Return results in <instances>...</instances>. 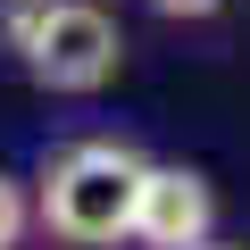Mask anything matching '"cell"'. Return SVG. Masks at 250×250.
I'll list each match as a JSON object with an SVG mask.
<instances>
[{
    "instance_id": "5",
    "label": "cell",
    "mask_w": 250,
    "mask_h": 250,
    "mask_svg": "<svg viewBox=\"0 0 250 250\" xmlns=\"http://www.w3.org/2000/svg\"><path fill=\"white\" fill-rule=\"evenodd\" d=\"M142 9H159L167 25H200V17H217L225 0H142Z\"/></svg>"
},
{
    "instance_id": "1",
    "label": "cell",
    "mask_w": 250,
    "mask_h": 250,
    "mask_svg": "<svg viewBox=\"0 0 250 250\" xmlns=\"http://www.w3.org/2000/svg\"><path fill=\"white\" fill-rule=\"evenodd\" d=\"M142 150L117 134L59 142L34 175V225L50 250H117L134 242V200H142Z\"/></svg>"
},
{
    "instance_id": "4",
    "label": "cell",
    "mask_w": 250,
    "mask_h": 250,
    "mask_svg": "<svg viewBox=\"0 0 250 250\" xmlns=\"http://www.w3.org/2000/svg\"><path fill=\"white\" fill-rule=\"evenodd\" d=\"M42 225H34V184L0 167V250H34Z\"/></svg>"
},
{
    "instance_id": "3",
    "label": "cell",
    "mask_w": 250,
    "mask_h": 250,
    "mask_svg": "<svg viewBox=\"0 0 250 250\" xmlns=\"http://www.w3.org/2000/svg\"><path fill=\"white\" fill-rule=\"evenodd\" d=\"M217 242V192L200 167L150 159L142 167V200H134V250H200Z\"/></svg>"
},
{
    "instance_id": "6",
    "label": "cell",
    "mask_w": 250,
    "mask_h": 250,
    "mask_svg": "<svg viewBox=\"0 0 250 250\" xmlns=\"http://www.w3.org/2000/svg\"><path fill=\"white\" fill-rule=\"evenodd\" d=\"M200 250H233V242H200Z\"/></svg>"
},
{
    "instance_id": "2",
    "label": "cell",
    "mask_w": 250,
    "mask_h": 250,
    "mask_svg": "<svg viewBox=\"0 0 250 250\" xmlns=\"http://www.w3.org/2000/svg\"><path fill=\"white\" fill-rule=\"evenodd\" d=\"M0 50L50 100H92L125 67V34L100 0H9L0 9Z\"/></svg>"
}]
</instances>
